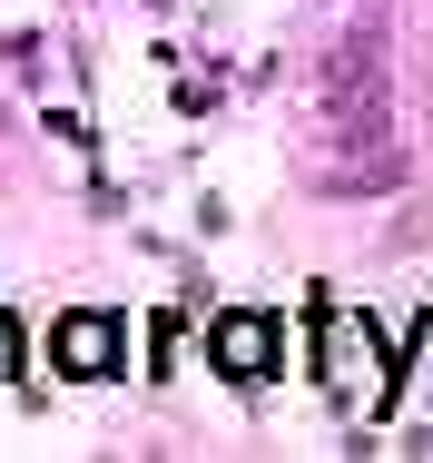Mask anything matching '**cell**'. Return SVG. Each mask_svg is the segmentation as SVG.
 Segmentation results:
<instances>
[{
	"label": "cell",
	"mask_w": 433,
	"mask_h": 463,
	"mask_svg": "<svg viewBox=\"0 0 433 463\" xmlns=\"http://www.w3.org/2000/svg\"><path fill=\"white\" fill-rule=\"evenodd\" d=\"M217 355L237 374H257V316H227V335H217Z\"/></svg>",
	"instance_id": "obj_1"
}]
</instances>
